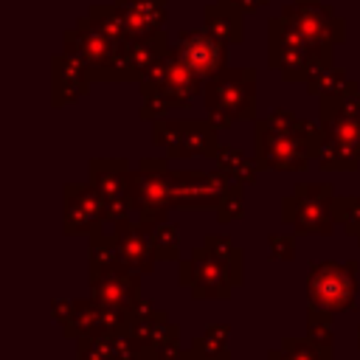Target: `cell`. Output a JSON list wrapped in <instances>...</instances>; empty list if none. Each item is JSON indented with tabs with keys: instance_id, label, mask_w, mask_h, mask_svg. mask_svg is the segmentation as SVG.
<instances>
[{
	"instance_id": "cell-1",
	"label": "cell",
	"mask_w": 360,
	"mask_h": 360,
	"mask_svg": "<svg viewBox=\"0 0 360 360\" xmlns=\"http://www.w3.org/2000/svg\"><path fill=\"white\" fill-rule=\"evenodd\" d=\"M253 124V160L259 172H307L326 138L321 121H304L284 107L270 110L267 118H256Z\"/></svg>"
},
{
	"instance_id": "cell-2",
	"label": "cell",
	"mask_w": 360,
	"mask_h": 360,
	"mask_svg": "<svg viewBox=\"0 0 360 360\" xmlns=\"http://www.w3.org/2000/svg\"><path fill=\"white\" fill-rule=\"evenodd\" d=\"M332 45L309 42L295 22L276 14L267 20V65L281 73L284 82H309L315 73L332 68Z\"/></svg>"
},
{
	"instance_id": "cell-3",
	"label": "cell",
	"mask_w": 360,
	"mask_h": 360,
	"mask_svg": "<svg viewBox=\"0 0 360 360\" xmlns=\"http://www.w3.org/2000/svg\"><path fill=\"white\" fill-rule=\"evenodd\" d=\"M205 118L217 129L256 121V68H225L202 87Z\"/></svg>"
},
{
	"instance_id": "cell-4",
	"label": "cell",
	"mask_w": 360,
	"mask_h": 360,
	"mask_svg": "<svg viewBox=\"0 0 360 360\" xmlns=\"http://www.w3.org/2000/svg\"><path fill=\"white\" fill-rule=\"evenodd\" d=\"M335 186L332 183H295L292 194L281 200V222L292 225V233L329 236L335 228Z\"/></svg>"
},
{
	"instance_id": "cell-5",
	"label": "cell",
	"mask_w": 360,
	"mask_h": 360,
	"mask_svg": "<svg viewBox=\"0 0 360 360\" xmlns=\"http://www.w3.org/2000/svg\"><path fill=\"white\" fill-rule=\"evenodd\" d=\"M357 295V262H318L307 273V298L315 309L349 312Z\"/></svg>"
},
{
	"instance_id": "cell-6",
	"label": "cell",
	"mask_w": 360,
	"mask_h": 360,
	"mask_svg": "<svg viewBox=\"0 0 360 360\" xmlns=\"http://www.w3.org/2000/svg\"><path fill=\"white\" fill-rule=\"evenodd\" d=\"M152 141L155 146H166L169 160H188V158H217L219 141L217 127L205 121H169L158 118L152 124Z\"/></svg>"
},
{
	"instance_id": "cell-7",
	"label": "cell",
	"mask_w": 360,
	"mask_h": 360,
	"mask_svg": "<svg viewBox=\"0 0 360 360\" xmlns=\"http://www.w3.org/2000/svg\"><path fill=\"white\" fill-rule=\"evenodd\" d=\"M172 51V42L166 37V31H155L146 37H132L127 42H121L118 56L112 59L110 68H104L96 82H141L146 76V70L163 59Z\"/></svg>"
},
{
	"instance_id": "cell-8",
	"label": "cell",
	"mask_w": 360,
	"mask_h": 360,
	"mask_svg": "<svg viewBox=\"0 0 360 360\" xmlns=\"http://www.w3.org/2000/svg\"><path fill=\"white\" fill-rule=\"evenodd\" d=\"M129 177H132V169H129L127 158H90L87 180L104 197L107 222L129 219V214H135L132 191H129Z\"/></svg>"
},
{
	"instance_id": "cell-9",
	"label": "cell",
	"mask_w": 360,
	"mask_h": 360,
	"mask_svg": "<svg viewBox=\"0 0 360 360\" xmlns=\"http://www.w3.org/2000/svg\"><path fill=\"white\" fill-rule=\"evenodd\" d=\"M228 42L219 39L217 34H211L208 28H188L180 31V37L172 42L174 56L191 68L202 82L214 79L217 73H222L228 68Z\"/></svg>"
},
{
	"instance_id": "cell-10",
	"label": "cell",
	"mask_w": 360,
	"mask_h": 360,
	"mask_svg": "<svg viewBox=\"0 0 360 360\" xmlns=\"http://www.w3.org/2000/svg\"><path fill=\"white\" fill-rule=\"evenodd\" d=\"M129 191H132V205H135V219L146 225H160L166 222L172 211V169H132L129 177Z\"/></svg>"
},
{
	"instance_id": "cell-11",
	"label": "cell",
	"mask_w": 360,
	"mask_h": 360,
	"mask_svg": "<svg viewBox=\"0 0 360 360\" xmlns=\"http://www.w3.org/2000/svg\"><path fill=\"white\" fill-rule=\"evenodd\" d=\"M231 188V177L222 169L211 172H172V208L197 211L219 205L222 194Z\"/></svg>"
},
{
	"instance_id": "cell-12",
	"label": "cell",
	"mask_w": 360,
	"mask_h": 360,
	"mask_svg": "<svg viewBox=\"0 0 360 360\" xmlns=\"http://www.w3.org/2000/svg\"><path fill=\"white\" fill-rule=\"evenodd\" d=\"M62 202H65L62 228L68 236H93L107 222L104 197L90 180L87 183H65Z\"/></svg>"
},
{
	"instance_id": "cell-13",
	"label": "cell",
	"mask_w": 360,
	"mask_h": 360,
	"mask_svg": "<svg viewBox=\"0 0 360 360\" xmlns=\"http://www.w3.org/2000/svg\"><path fill=\"white\" fill-rule=\"evenodd\" d=\"M315 45H343L346 42V20L329 3H287L278 11Z\"/></svg>"
},
{
	"instance_id": "cell-14",
	"label": "cell",
	"mask_w": 360,
	"mask_h": 360,
	"mask_svg": "<svg viewBox=\"0 0 360 360\" xmlns=\"http://www.w3.org/2000/svg\"><path fill=\"white\" fill-rule=\"evenodd\" d=\"M62 42H65V51L68 53H76L87 68H90V79L96 82V76L112 65V59L118 56V48L121 42L107 37L87 14H82L76 20V25L70 31L62 34Z\"/></svg>"
},
{
	"instance_id": "cell-15",
	"label": "cell",
	"mask_w": 360,
	"mask_h": 360,
	"mask_svg": "<svg viewBox=\"0 0 360 360\" xmlns=\"http://www.w3.org/2000/svg\"><path fill=\"white\" fill-rule=\"evenodd\" d=\"M152 228L155 225H146V222L132 219V217L112 222V236L118 242V250H121L124 264L132 267V270H138L141 276L152 273L155 270V262H158Z\"/></svg>"
},
{
	"instance_id": "cell-16",
	"label": "cell",
	"mask_w": 360,
	"mask_h": 360,
	"mask_svg": "<svg viewBox=\"0 0 360 360\" xmlns=\"http://www.w3.org/2000/svg\"><path fill=\"white\" fill-rule=\"evenodd\" d=\"M90 295L101 307H115V309L132 312L135 304L141 301V273L127 264L104 270L90 278Z\"/></svg>"
},
{
	"instance_id": "cell-17",
	"label": "cell",
	"mask_w": 360,
	"mask_h": 360,
	"mask_svg": "<svg viewBox=\"0 0 360 360\" xmlns=\"http://www.w3.org/2000/svg\"><path fill=\"white\" fill-rule=\"evenodd\" d=\"M90 68L76 53H56L51 59V104H76L90 90Z\"/></svg>"
},
{
	"instance_id": "cell-18",
	"label": "cell",
	"mask_w": 360,
	"mask_h": 360,
	"mask_svg": "<svg viewBox=\"0 0 360 360\" xmlns=\"http://www.w3.org/2000/svg\"><path fill=\"white\" fill-rule=\"evenodd\" d=\"M188 267H191V287L188 290H191L194 298H217V301H228L231 298L233 281H231L225 264L205 245L191 248Z\"/></svg>"
},
{
	"instance_id": "cell-19",
	"label": "cell",
	"mask_w": 360,
	"mask_h": 360,
	"mask_svg": "<svg viewBox=\"0 0 360 360\" xmlns=\"http://www.w3.org/2000/svg\"><path fill=\"white\" fill-rule=\"evenodd\" d=\"M202 87H205V82H202L191 68H186V65L174 56V51H172V53H169V65H166L163 82H160L155 90H149V93H163L174 110H188V107L194 104V98L202 93ZM141 96H146V93H141Z\"/></svg>"
},
{
	"instance_id": "cell-20",
	"label": "cell",
	"mask_w": 360,
	"mask_h": 360,
	"mask_svg": "<svg viewBox=\"0 0 360 360\" xmlns=\"http://www.w3.org/2000/svg\"><path fill=\"white\" fill-rule=\"evenodd\" d=\"M112 3L121 6L132 37L155 34L166 22V3L169 0H112Z\"/></svg>"
},
{
	"instance_id": "cell-21",
	"label": "cell",
	"mask_w": 360,
	"mask_h": 360,
	"mask_svg": "<svg viewBox=\"0 0 360 360\" xmlns=\"http://www.w3.org/2000/svg\"><path fill=\"white\" fill-rule=\"evenodd\" d=\"M202 28L225 39L228 45H239L245 39V25H242V11L222 6V3H205L202 6Z\"/></svg>"
},
{
	"instance_id": "cell-22",
	"label": "cell",
	"mask_w": 360,
	"mask_h": 360,
	"mask_svg": "<svg viewBox=\"0 0 360 360\" xmlns=\"http://www.w3.org/2000/svg\"><path fill=\"white\" fill-rule=\"evenodd\" d=\"M87 239H90V242H87V278H93V276H98V273H104V270H112V267L124 264L121 250H118V242H115L112 233L98 231V233L87 236Z\"/></svg>"
},
{
	"instance_id": "cell-23",
	"label": "cell",
	"mask_w": 360,
	"mask_h": 360,
	"mask_svg": "<svg viewBox=\"0 0 360 360\" xmlns=\"http://www.w3.org/2000/svg\"><path fill=\"white\" fill-rule=\"evenodd\" d=\"M98 315H101V304L93 295L90 298H76L68 321L62 323V335L73 338V340L87 338V335H98Z\"/></svg>"
},
{
	"instance_id": "cell-24",
	"label": "cell",
	"mask_w": 360,
	"mask_h": 360,
	"mask_svg": "<svg viewBox=\"0 0 360 360\" xmlns=\"http://www.w3.org/2000/svg\"><path fill=\"white\" fill-rule=\"evenodd\" d=\"M228 335L231 326L228 323H211L205 326L200 335L191 338V354L194 360H231V349H228Z\"/></svg>"
},
{
	"instance_id": "cell-25",
	"label": "cell",
	"mask_w": 360,
	"mask_h": 360,
	"mask_svg": "<svg viewBox=\"0 0 360 360\" xmlns=\"http://www.w3.org/2000/svg\"><path fill=\"white\" fill-rule=\"evenodd\" d=\"M214 163H217V169H222V172L231 177V183L250 186V183L256 180V174H259L256 160L248 158V155H245L242 149H236V146H219Z\"/></svg>"
},
{
	"instance_id": "cell-26",
	"label": "cell",
	"mask_w": 360,
	"mask_h": 360,
	"mask_svg": "<svg viewBox=\"0 0 360 360\" xmlns=\"http://www.w3.org/2000/svg\"><path fill=\"white\" fill-rule=\"evenodd\" d=\"M202 245L225 264V270H228V276H231V281H233V287H239L242 281H245V253L231 242V236H222V233H208L205 239H202Z\"/></svg>"
},
{
	"instance_id": "cell-27",
	"label": "cell",
	"mask_w": 360,
	"mask_h": 360,
	"mask_svg": "<svg viewBox=\"0 0 360 360\" xmlns=\"http://www.w3.org/2000/svg\"><path fill=\"white\" fill-rule=\"evenodd\" d=\"M352 90H357V84H354V82L349 79V73H346L343 68H338V65H332V68L315 73V76L307 82V93H309V96H318V98L346 96V93H352Z\"/></svg>"
},
{
	"instance_id": "cell-28",
	"label": "cell",
	"mask_w": 360,
	"mask_h": 360,
	"mask_svg": "<svg viewBox=\"0 0 360 360\" xmlns=\"http://www.w3.org/2000/svg\"><path fill=\"white\" fill-rule=\"evenodd\" d=\"M87 17H90L107 37H112V39H118V42L132 39L121 6H115V3H93V6L87 8Z\"/></svg>"
},
{
	"instance_id": "cell-29",
	"label": "cell",
	"mask_w": 360,
	"mask_h": 360,
	"mask_svg": "<svg viewBox=\"0 0 360 360\" xmlns=\"http://www.w3.org/2000/svg\"><path fill=\"white\" fill-rule=\"evenodd\" d=\"M318 166L323 172H354L360 166V155L354 149H349L346 143L335 141L332 135H326L323 146L318 152Z\"/></svg>"
},
{
	"instance_id": "cell-30",
	"label": "cell",
	"mask_w": 360,
	"mask_h": 360,
	"mask_svg": "<svg viewBox=\"0 0 360 360\" xmlns=\"http://www.w3.org/2000/svg\"><path fill=\"white\" fill-rule=\"evenodd\" d=\"M321 127L326 129V135H332L335 141L346 143L349 149H354L360 155V118L352 115H318Z\"/></svg>"
},
{
	"instance_id": "cell-31",
	"label": "cell",
	"mask_w": 360,
	"mask_h": 360,
	"mask_svg": "<svg viewBox=\"0 0 360 360\" xmlns=\"http://www.w3.org/2000/svg\"><path fill=\"white\" fill-rule=\"evenodd\" d=\"M332 315L329 309H307V338L321 346V349H332L335 346V332H332Z\"/></svg>"
},
{
	"instance_id": "cell-32",
	"label": "cell",
	"mask_w": 360,
	"mask_h": 360,
	"mask_svg": "<svg viewBox=\"0 0 360 360\" xmlns=\"http://www.w3.org/2000/svg\"><path fill=\"white\" fill-rule=\"evenodd\" d=\"M152 239H155L158 262H180V231L174 225H169V222L155 225Z\"/></svg>"
},
{
	"instance_id": "cell-33",
	"label": "cell",
	"mask_w": 360,
	"mask_h": 360,
	"mask_svg": "<svg viewBox=\"0 0 360 360\" xmlns=\"http://www.w3.org/2000/svg\"><path fill=\"white\" fill-rule=\"evenodd\" d=\"M281 360H332V349H321L309 338H284Z\"/></svg>"
},
{
	"instance_id": "cell-34",
	"label": "cell",
	"mask_w": 360,
	"mask_h": 360,
	"mask_svg": "<svg viewBox=\"0 0 360 360\" xmlns=\"http://www.w3.org/2000/svg\"><path fill=\"white\" fill-rule=\"evenodd\" d=\"M335 219L343 225L346 233H360V194H338L335 197Z\"/></svg>"
},
{
	"instance_id": "cell-35",
	"label": "cell",
	"mask_w": 360,
	"mask_h": 360,
	"mask_svg": "<svg viewBox=\"0 0 360 360\" xmlns=\"http://www.w3.org/2000/svg\"><path fill=\"white\" fill-rule=\"evenodd\" d=\"M76 360H115L112 335H87L76 340Z\"/></svg>"
},
{
	"instance_id": "cell-36",
	"label": "cell",
	"mask_w": 360,
	"mask_h": 360,
	"mask_svg": "<svg viewBox=\"0 0 360 360\" xmlns=\"http://www.w3.org/2000/svg\"><path fill=\"white\" fill-rule=\"evenodd\" d=\"M245 214V186L242 183H231V188L222 194L219 205H217V222H233Z\"/></svg>"
},
{
	"instance_id": "cell-37",
	"label": "cell",
	"mask_w": 360,
	"mask_h": 360,
	"mask_svg": "<svg viewBox=\"0 0 360 360\" xmlns=\"http://www.w3.org/2000/svg\"><path fill=\"white\" fill-rule=\"evenodd\" d=\"M174 107L169 104V98L163 96V93H146V96H141V110H138V115L143 118V121H158V118H166V112H172Z\"/></svg>"
},
{
	"instance_id": "cell-38",
	"label": "cell",
	"mask_w": 360,
	"mask_h": 360,
	"mask_svg": "<svg viewBox=\"0 0 360 360\" xmlns=\"http://www.w3.org/2000/svg\"><path fill=\"white\" fill-rule=\"evenodd\" d=\"M267 250H270V259H276V262H292L295 259V236L292 233H270Z\"/></svg>"
},
{
	"instance_id": "cell-39",
	"label": "cell",
	"mask_w": 360,
	"mask_h": 360,
	"mask_svg": "<svg viewBox=\"0 0 360 360\" xmlns=\"http://www.w3.org/2000/svg\"><path fill=\"white\" fill-rule=\"evenodd\" d=\"M217 3H222V6H231V8L242 11V14H253V11L264 8L270 0H217Z\"/></svg>"
},
{
	"instance_id": "cell-40",
	"label": "cell",
	"mask_w": 360,
	"mask_h": 360,
	"mask_svg": "<svg viewBox=\"0 0 360 360\" xmlns=\"http://www.w3.org/2000/svg\"><path fill=\"white\" fill-rule=\"evenodd\" d=\"M70 309H73V301H62V298H53V301H51V318L59 321V323L68 321Z\"/></svg>"
},
{
	"instance_id": "cell-41",
	"label": "cell",
	"mask_w": 360,
	"mask_h": 360,
	"mask_svg": "<svg viewBox=\"0 0 360 360\" xmlns=\"http://www.w3.org/2000/svg\"><path fill=\"white\" fill-rule=\"evenodd\" d=\"M267 360H281V349H273V352H267Z\"/></svg>"
},
{
	"instance_id": "cell-42",
	"label": "cell",
	"mask_w": 360,
	"mask_h": 360,
	"mask_svg": "<svg viewBox=\"0 0 360 360\" xmlns=\"http://www.w3.org/2000/svg\"><path fill=\"white\" fill-rule=\"evenodd\" d=\"M174 360H194V354H191V349H188V352H186L183 357H174Z\"/></svg>"
},
{
	"instance_id": "cell-43",
	"label": "cell",
	"mask_w": 360,
	"mask_h": 360,
	"mask_svg": "<svg viewBox=\"0 0 360 360\" xmlns=\"http://www.w3.org/2000/svg\"><path fill=\"white\" fill-rule=\"evenodd\" d=\"M354 340H357V349H360V326H357V332H354Z\"/></svg>"
},
{
	"instance_id": "cell-44",
	"label": "cell",
	"mask_w": 360,
	"mask_h": 360,
	"mask_svg": "<svg viewBox=\"0 0 360 360\" xmlns=\"http://www.w3.org/2000/svg\"><path fill=\"white\" fill-rule=\"evenodd\" d=\"M292 3H318V0H292Z\"/></svg>"
},
{
	"instance_id": "cell-45",
	"label": "cell",
	"mask_w": 360,
	"mask_h": 360,
	"mask_svg": "<svg viewBox=\"0 0 360 360\" xmlns=\"http://www.w3.org/2000/svg\"><path fill=\"white\" fill-rule=\"evenodd\" d=\"M354 239H357V245H360V233H357V236H354Z\"/></svg>"
}]
</instances>
